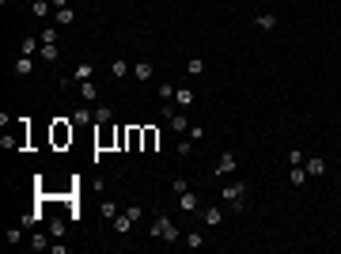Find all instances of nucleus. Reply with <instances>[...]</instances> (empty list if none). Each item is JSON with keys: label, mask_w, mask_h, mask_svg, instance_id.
I'll return each mask as SVG.
<instances>
[{"label": "nucleus", "mask_w": 341, "mask_h": 254, "mask_svg": "<svg viewBox=\"0 0 341 254\" xmlns=\"http://www.w3.org/2000/svg\"><path fill=\"white\" fill-rule=\"evenodd\" d=\"M148 235H152V239H163V243H179L182 231H179V224H175V220H167V216L159 212V216L152 220V228H148Z\"/></svg>", "instance_id": "f257e3e1"}, {"label": "nucleus", "mask_w": 341, "mask_h": 254, "mask_svg": "<svg viewBox=\"0 0 341 254\" xmlns=\"http://www.w3.org/2000/svg\"><path fill=\"white\" fill-rule=\"evenodd\" d=\"M220 197H224V201H231V209H235V212H243V209H247V182H228V186L220 190Z\"/></svg>", "instance_id": "f03ea898"}, {"label": "nucleus", "mask_w": 341, "mask_h": 254, "mask_svg": "<svg viewBox=\"0 0 341 254\" xmlns=\"http://www.w3.org/2000/svg\"><path fill=\"white\" fill-rule=\"evenodd\" d=\"M50 141H53V148H68V144H72V125H68L65 118H57L50 125Z\"/></svg>", "instance_id": "7ed1b4c3"}, {"label": "nucleus", "mask_w": 341, "mask_h": 254, "mask_svg": "<svg viewBox=\"0 0 341 254\" xmlns=\"http://www.w3.org/2000/svg\"><path fill=\"white\" fill-rule=\"evenodd\" d=\"M12 72H16L19 80H27V76L34 72V57H27V53H19V57L12 61Z\"/></svg>", "instance_id": "20e7f679"}, {"label": "nucleus", "mask_w": 341, "mask_h": 254, "mask_svg": "<svg viewBox=\"0 0 341 254\" xmlns=\"http://www.w3.org/2000/svg\"><path fill=\"white\" fill-rule=\"evenodd\" d=\"M235 167H239L235 152H220V160H216V178L220 175H235Z\"/></svg>", "instance_id": "39448f33"}, {"label": "nucleus", "mask_w": 341, "mask_h": 254, "mask_svg": "<svg viewBox=\"0 0 341 254\" xmlns=\"http://www.w3.org/2000/svg\"><path fill=\"white\" fill-rule=\"evenodd\" d=\"M303 167H307V178H322L326 175V160H322V156H307Z\"/></svg>", "instance_id": "423d86ee"}, {"label": "nucleus", "mask_w": 341, "mask_h": 254, "mask_svg": "<svg viewBox=\"0 0 341 254\" xmlns=\"http://www.w3.org/2000/svg\"><path fill=\"white\" fill-rule=\"evenodd\" d=\"M91 72H95V65H91V61H80V65H76V72H72V80L65 76V87H68V84H80V80H91Z\"/></svg>", "instance_id": "0eeeda50"}, {"label": "nucleus", "mask_w": 341, "mask_h": 254, "mask_svg": "<svg viewBox=\"0 0 341 254\" xmlns=\"http://www.w3.org/2000/svg\"><path fill=\"white\" fill-rule=\"evenodd\" d=\"M133 76L140 80V84H148V80L155 76V65H152V61H136V65H133Z\"/></svg>", "instance_id": "6e6552de"}, {"label": "nucleus", "mask_w": 341, "mask_h": 254, "mask_svg": "<svg viewBox=\"0 0 341 254\" xmlns=\"http://www.w3.org/2000/svg\"><path fill=\"white\" fill-rule=\"evenodd\" d=\"M179 209H182V212H201V201H197V194H194V190L179 194Z\"/></svg>", "instance_id": "1a4fd4ad"}, {"label": "nucleus", "mask_w": 341, "mask_h": 254, "mask_svg": "<svg viewBox=\"0 0 341 254\" xmlns=\"http://www.w3.org/2000/svg\"><path fill=\"white\" fill-rule=\"evenodd\" d=\"M38 50H42V38H34V34H27V38H19V53H27V57H34Z\"/></svg>", "instance_id": "9d476101"}, {"label": "nucleus", "mask_w": 341, "mask_h": 254, "mask_svg": "<svg viewBox=\"0 0 341 254\" xmlns=\"http://www.w3.org/2000/svg\"><path fill=\"white\" fill-rule=\"evenodd\" d=\"M53 23H57V27H72V23H76V12H72V8H53Z\"/></svg>", "instance_id": "9b49d317"}, {"label": "nucleus", "mask_w": 341, "mask_h": 254, "mask_svg": "<svg viewBox=\"0 0 341 254\" xmlns=\"http://www.w3.org/2000/svg\"><path fill=\"white\" fill-rule=\"evenodd\" d=\"M110 224H114V231H118V235H129V228H133L136 220H133V216H129V212H118V216H114Z\"/></svg>", "instance_id": "f8f14e48"}, {"label": "nucleus", "mask_w": 341, "mask_h": 254, "mask_svg": "<svg viewBox=\"0 0 341 254\" xmlns=\"http://www.w3.org/2000/svg\"><path fill=\"white\" fill-rule=\"evenodd\" d=\"M76 91H80V99H84V102H95V99H99V87H95L91 80H80Z\"/></svg>", "instance_id": "ddd939ff"}, {"label": "nucleus", "mask_w": 341, "mask_h": 254, "mask_svg": "<svg viewBox=\"0 0 341 254\" xmlns=\"http://www.w3.org/2000/svg\"><path fill=\"white\" fill-rule=\"evenodd\" d=\"M72 121H76V125H87V121H95V110H91V102L76 106V110H72Z\"/></svg>", "instance_id": "4468645a"}, {"label": "nucleus", "mask_w": 341, "mask_h": 254, "mask_svg": "<svg viewBox=\"0 0 341 254\" xmlns=\"http://www.w3.org/2000/svg\"><path fill=\"white\" fill-rule=\"evenodd\" d=\"M144 148V125H129V152Z\"/></svg>", "instance_id": "2eb2a0df"}, {"label": "nucleus", "mask_w": 341, "mask_h": 254, "mask_svg": "<svg viewBox=\"0 0 341 254\" xmlns=\"http://www.w3.org/2000/svg\"><path fill=\"white\" fill-rule=\"evenodd\" d=\"M46 220V212H42V201H38V209H31V212H23V228H38V224Z\"/></svg>", "instance_id": "dca6fc26"}, {"label": "nucleus", "mask_w": 341, "mask_h": 254, "mask_svg": "<svg viewBox=\"0 0 341 254\" xmlns=\"http://www.w3.org/2000/svg\"><path fill=\"white\" fill-rule=\"evenodd\" d=\"M194 99H197V91H190V87H179V91H175V102H179L182 110H190V106H194Z\"/></svg>", "instance_id": "f3484780"}, {"label": "nucleus", "mask_w": 341, "mask_h": 254, "mask_svg": "<svg viewBox=\"0 0 341 254\" xmlns=\"http://www.w3.org/2000/svg\"><path fill=\"white\" fill-rule=\"evenodd\" d=\"M167 121H170V129H175V133H186V129H190L186 114H179V110H170V114H167Z\"/></svg>", "instance_id": "a211bd4d"}, {"label": "nucleus", "mask_w": 341, "mask_h": 254, "mask_svg": "<svg viewBox=\"0 0 341 254\" xmlns=\"http://www.w3.org/2000/svg\"><path fill=\"white\" fill-rule=\"evenodd\" d=\"M110 118H114V106L99 102V106H95V121H99V125H110Z\"/></svg>", "instance_id": "6ab92c4d"}, {"label": "nucleus", "mask_w": 341, "mask_h": 254, "mask_svg": "<svg viewBox=\"0 0 341 254\" xmlns=\"http://www.w3.org/2000/svg\"><path fill=\"white\" fill-rule=\"evenodd\" d=\"M201 220L209 224V228H220V220H224V212H220V209H201Z\"/></svg>", "instance_id": "aec40b11"}, {"label": "nucleus", "mask_w": 341, "mask_h": 254, "mask_svg": "<svg viewBox=\"0 0 341 254\" xmlns=\"http://www.w3.org/2000/svg\"><path fill=\"white\" fill-rule=\"evenodd\" d=\"M288 182H292V186H303V182H307V167H303V163H296V167H292Z\"/></svg>", "instance_id": "412c9836"}, {"label": "nucleus", "mask_w": 341, "mask_h": 254, "mask_svg": "<svg viewBox=\"0 0 341 254\" xmlns=\"http://www.w3.org/2000/svg\"><path fill=\"white\" fill-rule=\"evenodd\" d=\"M254 23H258V27H262V31H273V27L281 23V19L273 16V12H262V16H258V19H254Z\"/></svg>", "instance_id": "4be33fe9"}, {"label": "nucleus", "mask_w": 341, "mask_h": 254, "mask_svg": "<svg viewBox=\"0 0 341 254\" xmlns=\"http://www.w3.org/2000/svg\"><path fill=\"white\" fill-rule=\"evenodd\" d=\"M110 76L114 80H125L129 76V61H110Z\"/></svg>", "instance_id": "5701e85b"}, {"label": "nucleus", "mask_w": 341, "mask_h": 254, "mask_svg": "<svg viewBox=\"0 0 341 254\" xmlns=\"http://www.w3.org/2000/svg\"><path fill=\"white\" fill-rule=\"evenodd\" d=\"M155 144H159V133L152 125H144V152H155Z\"/></svg>", "instance_id": "b1692460"}, {"label": "nucleus", "mask_w": 341, "mask_h": 254, "mask_svg": "<svg viewBox=\"0 0 341 254\" xmlns=\"http://www.w3.org/2000/svg\"><path fill=\"white\" fill-rule=\"evenodd\" d=\"M57 34L61 31H57V23H53V27H46V31H38V38H42L46 46H57Z\"/></svg>", "instance_id": "393cba45"}, {"label": "nucleus", "mask_w": 341, "mask_h": 254, "mask_svg": "<svg viewBox=\"0 0 341 254\" xmlns=\"http://www.w3.org/2000/svg\"><path fill=\"white\" fill-rule=\"evenodd\" d=\"M50 8H53L50 0H34V4H31V16H38V19H42V16H50Z\"/></svg>", "instance_id": "a878e982"}, {"label": "nucleus", "mask_w": 341, "mask_h": 254, "mask_svg": "<svg viewBox=\"0 0 341 254\" xmlns=\"http://www.w3.org/2000/svg\"><path fill=\"white\" fill-rule=\"evenodd\" d=\"M118 212H121V209H118L114 201H102V205H99V216H106V220H114Z\"/></svg>", "instance_id": "bb28decb"}, {"label": "nucleus", "mask_w": 341, "mask_h": 254, "mask_svg": "<svg viewBox=\"0 0 341 254\" xmlns=\"http://www.w3.org/2000/svg\"><path fill=\"white\" fill-rule=\"evenodd\" d=\"M38 57H42V61H57V57H61V50H57V46H46V42H42Z\"/></svg>", "instance_id": "cd10ccee"}, {"label": "nucleus", "mask_w": 341, "mask_h": 254, "mask_svg": "<svg viewBox=\"0 0 341 254\" xmlns=\"http://www.w3.org/2000/svg\"><path fill=\"white\" fill-rule=\"evenodd\" d=\"M31 246H34V250H46V246H50V235H42V231H34V235H31Z\"/></svg>", "instance_id": "c85d7f7f"}, {"label": "nucleus", "mask_w": 341, "mask_h": 254, "mask_svg": "<svg viewBox=\"0 0 341 254\" xmlns=\"http://www.w3.org/2000/svg\"><path fill=\"white\" fill-rule=\"evenodd\" d=\"M186 68H190V76H201V72H205V61H201V57H190Z\"/></svg>", "instance_id": "c756f323"}, {"label": "nucleus", "mask_w": 341, "mask_h": 254, "mask_svg": "<svg viewBox=\"0 0 341 254\" xmlns=\"http://www.w3.org/2000/svg\"><path fill=\"white\" fill-rule=\"evenodd\" d=\"M175 91H179L175 84H159V99H163V102H170V99H175Z\"/></svg>", "instance_id": "7c9ffc66"}, {"label": "nucleus", "mask_w": 341, "mask_h": 254, "mask_svg": "<svg viewBox=\"0 0 341 254\" xmlns=\"http://www.w3.org/2000/svg\"><path fill=\"white\" fill-rule=\"evenodd\" d=\"M50 235H53V239L65 235V220H57V216H53V220H50Z\"/></svg>", "instance_id": "2f4dec72"}, {"label": "nucleus", "mask_w": 341, "mask_h": 254, "mask_svg": "<svg viewBox=\"0 0 341 254\" xmlns=\"http://www.w3.org/2000/svg\"><path fill=\"white\" fill-rule=\"evenodd\" d=\"M186 243H190V250H197V246H205V239L197 235V231H190V235H186Z\"/></svg>", "instance_id": "473e14b6"}, {"label": "nucleus", "mask_w": 341, "mask_h": 254, "mask_svg": "<svg viewBox=\"0 0 341 254\" xmlns=\"http://www.w3.org/2000/svg\"><path fill=\"white\" fill-rule=\"evenodd\" d=\"M118 148H129V129L118 125Z\"/></svg>", "instance_id": "72a5a7b5"}, {"label": "nucleus", "mask_w": 341, "mask_h": 254, "mask_svg": "<svg viewBox=\"0 0 341 254\" xmlns=\"http://www.w3.org/2000/svg\"><path fill=\"white\" fill-rule=\"evenodd\" d=\"M190 141H205V129L201 125H190Z\"/></svg>", "instance_id": "f704fd0d"}, {"label": "nucleus", "mask_w": 341, "mask_h": 254, "mask_svg": "<svg viewBox=\"0 0 341 254\" xmlns=\"http://www.w3.org/2000/svg\"><path fill=\"white\" fill-rule=\"evenodd\" d=\"M19 235H23V224H19V228H8V243H19Z\"/></svg>", "instance_id": "c9c22d12"}, {"label": "nucleus", "mask_w": 341, "mask_h": 254, "mask_svg": "<svg viewBox=\"0 0 341 254\" xmlns=\"http://www.w3.org/2000/svg\"><path fill=\"white\" fill-rule=\"evenodd\" d=\"M303 160H307V156L299 152V148H296V152H288V163H292V167H296V163H303Z\"/></svg>", "instance_id": "e433bc0d"}, {"label": "nucleus", "mask_w": 341, "mask_h": 254, "mask_svg": "<svg viewBox=\"0 0 341 254\" xmlns=\"http://www.w3.org/2000/svg\"><path fill=\"white\" fill-rule=\"evenodd\" d=\"M50 4L53 8H68V0H50Z\"/></svg>", "instance_id": "4c0bfd02"}]
</instances>
